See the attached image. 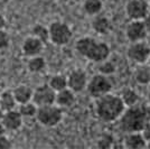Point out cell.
<instances>
[{
  "mask_svg": "<svg viewBox=\"0 0 150 149\" xmlns=\"http://www.w3.org/2000/svg\"><path fill=\"white\" fill-rule=\"evenodd\" d=\"M150 121V113L148 108L134 104L129 106L120 116V126L121 129L129 133L134 131H141L144 126Z\"/></svg>",
  "mask_w": 150,
  "mask_h": 149,
  "instance_id": "obj_1",
  "label": "cell"
},
{
  "mask_svg": "<svg viewBox=\"0 0 150 149\" xmlns=\"http://www.w3.org/2000/svg\"><path fill=\"white\" fill-rule=\"evenodd\" d=\"M125 108L122 99L114 94L106 93L96 99V114L101 120L106 122L119 119Z\"/></svg>",
  "mask_w": 150,
  "mask_h": 149,
  "instance_id": "obj_2",
  "label": "cell"
},
{
  "mask_svg": "<svg viewBox=\"0 0 150 149\" xmlns=\"http://www.w3.org/2000/svg\"><path fill=\"white\" fill-rule=\"evenodd\" d=\"M76 50L90 61L101 63L110 55V48L105 43L92 37H82L76 42Z\"/></svg>",
  "mask_w": 150,
  "mask_h": 149,
  "instance_id": "obj_3",
  "label": "cell"
},
{
  "mask_svg": "<svg viewBox=\"0 0 150 149\" xmlns=\"http://www.w3.org/2000/svg\"><path fill=\"white\" fill-rule=\"evenodd\" d=\"M36 119L40 124L45 127H55L62 121L63 112L61 106L56 103L47 104V106H37Z\"/></svg>",
  "mask_w": 150,
  "mask_h": 149,
  "instance_id": "obj_4",
  "label": "cell"
},
{
  "mask_svg": "<svg viewBox=\"0 0 150 149\" xmlns=\"http://www.w3.org/2000/svg\"><path fill=\"white\" fill-rule=\"evenodd\" d=\"M50 40L57 46H63L69 43L72 38V29L63 21H53L48 27Z\"/></svg>",
  "mask_w": 150,
  "mask_h": 149,
  "instance_id": "obj_5",
  "label": "cell"
},
{
  "mask_svg": "<svg viewBox=\"0 0 150 149\" xmlns=\"http://www.w3.org/2000/svg\"><path fill=\"white\" fill-rule=\"evenodd\" d=\"M86 89L91 96L98 99L104 94L110 93V91L112 90V82L108 77V75L99 73L88 81Z\"/></svg>",
  "mask_w": 150,
  "mask_h": 149,
  "instance_id": "obj_6",
  "label": "cell"
},
{
  "mask_svg": "<svg viewBox=\"0 0 150 149\" xmlns=\"http://www.w3.org/2000/svg\"><path fill=\"white\" fill-rule=\"evenodd\" d=\"M55 99H56V92L47 83V84H43L34 90L31 101L37 106H42L55 103Z\"/></svg>",
  "mask_w": 150,
  "mask_h": 149,
  "instance_id": "obj_7",
  "label": "cell"
},
{
  "mask_svg": "<svg viewBox=\"0 0 150 149\" xmlns=\"http://www.w3.org/2000/svg\"><path fill=\"white\" fill-rule=\"evenodd\" d=\"M128 57L137 64H144L150 57V47L142 40L133 42L128 48Z\"/></svg>",
  "mask_w": 150,
  "mask_h": 149,
  "instance_id": "obj_8",
  "label": "cell"
},
{
  "mask_svg": "<svg viewBox=\"0 0 150 149\" xmlns=\"http://www.w3.org/2000/svg\"><path fill=\"white\" fill-rule=\"evenodd\" d=\"M127 16L131 20H142L149 13V6L146 0H130L125 6Z\"/></svg>",
  "mask_w": 150,
  "mask_h": 149,
  "instance_id": "obj_9",
  "label": "cell"
},
{
  "mask_svg": "<svg viewBox=\"0 0 150 149\" xmlns=\"http://www.w3.org/2000/svg\"><path fill=\"white\" fill-rule=\"evenodd\" d=\"M88 85V76L86 73L82 70H74L67 76V87L73 92H82Z\"/></svg>",
  "mask_w": 150,
  "mask_h": 149,
  "instance_id": "obj_10",
  "label": "cell"
},
{
  "mask_svg": "<svg viewBox=\"0 0 150 149\" xmlns=\"http://www.w3.org/2000/svg\"><path fill=\"white\" fill-rule=\"evenodd\" d=\"M147 29L142 20H131V23L127 26L125 35L129 40L133 42H140L144 40L147 36Z\"/></svg>",
  "mask_w": 150,
  "mask_h": 149,
  "instance_id": "obj_11",
  "label": "cell"
},
{
  "mask_svg": "<svg viewBox=\"0 0 150 149\" xmlns=\"http://www.w3.org/2000/svg\"><path fill=\"white\" fill-rule=\"evenodd\" d=\"M23 119L24 118L21 117V114L19 113V111L16 108L13 110L4 112V117H2L1 122L7 131H17L23 126Z\"/></svg>",
  "mask_w": 150,
  "mask_h": 149,
  "instance_id": "obj_12",
  "label": "cell"
},
{
  "mask_svg": "<svg viewBox=\"0 0 150 149\" xmlns=\"http://www.w3.org/2000/svg\"><path fill=\"white\" fill-rule=\"evenodd\" d=\"M44 45L45 44L40 39L31 35L24 40V43L21 45V50H23L24 55L29 58L33 56L40 55V53L44 50Z\"/></svg>",
  "mask_w": 150,
  "mask_h": 149,
  "instance_id": "obj_13",
  "label": "cell"
},
{
  "mask_svg": "<svg viewBox=\"0 0 150 149\" xmlns=\"http://www.w3.org/2000/svg\"><path fill=\"white\" fill-rule=\"evenodd\" d=\"M147 146V143L144 140L141 131H134L127 133L125 138V147L130 149H140L144 148Z\"/></svg>",
  "mask_w": 150,
  "mask_h": 149,
  "instance_id": "obj_14",
  "label": "cell"
},
{
  "mask_svg": "<svg viewBox=\"0 0 150 149\" xmlns=\"http://www.w3.org/2000/svg\"><path fill=\"white\" fill-rule=\"evenodd\" d=\"M75 102V92H73L71 89L65 87L61 91L56 92V99H55V103L61 108H69L72 106Z\"/></svg>",
  "mask_w": 150,
  "mask_h": 149,
  "instance_id": "obj_15",
  "label": "cell"
},
{
  "mask_svg": "<svg viewBox=\"0 0 150 149\" xmlns=\"http://www.w3.org/2000/svg\"><path fill=\"white\" fill-rule=\"evenodd\" d=\"M33 92H34V90L29 85H26V84H20L13 90V96L16 99L17 104H21V103L31 101Z\"/></svg>",
  "mask_w": 150,
  "mask_h": 149,
  "instance_id": "obj_16",
  "label": "cell"
},
{
  "mask_svg": "<svg viewBox=\"0 0 150 149\" xmlns=\"http://www.w3.org/2000/svg\"><path fill=\"white\" fill-rule=\"evenodd\" d=\"M17 102L13 96V90H5L0 93V108L4 111H9L17 108Z\"/></svg>",
  "mask_w": 150,
  "mask_h": 149,
  "instance_id": "obj_17",
  "label": "cell"
},
{
  "mask_svg": "<svg viewBox=\"0 0 150 149\" xmlns=\"http://www.w3.org/2000/svg\"><path fill=\"white\" fill-rule=\"evenodd\" d=\"M92 28L98 34L106 35L112 27H111L110 20L106 18V17H104V16H96L93 19V21H92Z\"/></svg>",
  "mask_w": 150,
  "mask_h": 149,
  "instance_id": "obj_18",
  "label": "cell"
},
{
  "mask_svg": "<svg viewBox=\"0 0 150 149\" xmlns=\"http://www.w3.org/2000/svg\"><path fill=\"white\" fill-rule=\"evenodd\" d=\"M45 66H46L45 58L42 57L40 55L29 57V60L27 62V68L31 73H39V72H42L44 70Z\"/></svg>",
  "mask_w": 150,
  "mask_h": 149,
  "instance_id": "obj_19",
  "label": "cell"
},
{
  "mask_svg": "<svg viewBox=\"0 0 150 149\" xmlns=\"http://www.w3.org/2000/svg\"><path fill=\"white\" fill-rule=\"evenodd\" d=\"M134 80L140 84H149L150 83V67L144 64H140V66L134 71Z\"/></svg>",
  "mask_w": 150,
  "mask_h": 149,
  "instance_id": "obj_20",
  "label": "cell"
},
{
  "mask_svg": "<svg viewBox=\"0 0 150 149\" xmlns=\"http://www.w3.org/2000/svg\"><path fill=\"white\" fill-rule=\"evenodd\" d=\"M17 110L19 111V113L21 114L23 118H33L36 116V111H37V106L33 102H26V103H21L18 104Z\"/></svg>",
  "mask_w": 150,
  "mask_h": 149,
  "instance_id": "obj_21",
  "label": "cell"
},
{
  "mask_svg": "<svg viewBox=\"0 0 150 149\" xmlns=\"http://www.w3.org/2000/svg\"><path fill=\"white\" fill-rule=\"evenodd\" d=\"M48 84H50V87H52L55 92L61 91L63 89L67 87V77L62 74L53 75V76L50 77Z\"/></svg>",
  "mask_w": 150,
  "mask_h": 149,
  "instance_id": "obj_22",
  "label": "cell"
},
{
  "mask_svg": "<svg viewBox=\"0 0 150 149\" xmlns=\"http://www.w3.org/2000/svg\"><path fill=\"white\" fill-rule=\"evenodd\" d=\"M120 98L122 99L125 106H134V104H137V102L139 101V95H138V93L133 89H129V87L123 90L122 95Z\"/></svg>",
  "mask_w": 150,
  "mask_h": 149,
  "instance_id": "obj_23",
  "label": "cell"
},
{
  "mask_svg": "<svg viewBox=\"0 0 150 149\" xmlns=\"http://www.w3.org/2000/svg\"><path fill=\"white\" fill-rule=\"evenodd\" d=\"M33 36L37 37L38 39H40L43 43H47L50 40V33H48V27H45L44 25L37 24L33 27L31 29Z\"/></svg>",
  "mask_w": 150,
  "mask_h": 149,
  "instance_id": "obj_24",
  "label": "cell"
},
{
  "mask_svg": "<svg viewBox=\"0 0 150 149\" xmlns=\"http://www.w3.org/2000/svg\"><path fill=\"white\" fill-rule=\"evenodd\" d=\"M84 10L88 15H96L102 9V1L101 0H84Z\"/></svg>",
  "mask_w": 150,
  "mask_h": 149,
  "instance_id": "obj_25",
  "label": "cell"
},
{
  "mask_svg": "<svg viewBox=\"0 0 150 149\" xmlns=\"http://www.w3.org/2000/svg\"><path fill=\"white\" fill-rule=\"evenodd\" d=\"M100 66H99V72L101 74H104V75H110L113 74L114 71H115V66L112 62H108V61H103L101 62Z\"/></svg>",
  "mask_w": 150,
  "mask_h": 149,
  "instance_id": "obj_26",
  "label": "cell"
},
{
  "mask_svg": "<svg viewBox=\"0 0 150 149\" xmlns=\"http://www.w3.org/2000/svg\"><path fill=\"white\" fill-rule=\"evenodd\" d=\"M112 143H113V136L112 135L104 133V135H102V137L99 139L98 146H99V148L108 149L112 146Z\"/></svg>",
  "mask_w": 150,
  "mask_h": 149,
  "instance_id": "obj_27",
  "label": "cell"
},
{
  "mask_svg": "<svg viewBox=\"0 0 150 149\" xmlns=\"http://www.w3.org/2000/svg\"><path fill=\"white\" fill-rule=\"evenodd\" d=\"M10 44V36L5 29H0V50H6Z\"/></svg>",
  "mask_w": 150,
  "mask_h": 149,
  "instance_id": "obj_28",
  "label": "cell"
},
{
  "mask_svg": "<svg viewBox=\"0 0 150 149\" xmlns=\"http://www.w3.org/2000/svg\"><path fill=\"white\" fill-rule=\"evenodd\" d=\"M13 147L11 140L6 135H0V149H9Z\"/></svg>",
  "mask_w": 150,
  "mask_h": 149,
  "instance_id": "obj_29",
  "label": "cell"
},
{
  "mask_svg": "<svg viewBox=\"0 0 150 149\" xmlns=\"http://www.w3.org/2000/svg\"><path fill=\"white\" fill-rule=\"evenodd\" d=\"M141 133L144 136L146 143H150V121H148L147 123L144 126V128L141 129Z\"/></svg>",
  "mask_w": 150,
  "mask_h": 149,
  "instance_id": "obj_30",
  "label": "cell"
},
{
  "mask_svg": "<svg viewBox=\"0 0 150 149\" xmlns=\"http://www.w3.org/2000/svg\"><path fill=\"white\" fill-rule=\"evenodd\" d=\"M142 21H144V26H146V29H147V31H150V11L146 15V17L142 19Z\"/></svg>",
  "mask_w": 150,
  "mask_h": 149,
  "instance_id": "obj_31",
  "label": "cell"
},
{
  "mask_svg": "<svg viewBox=\"0 0 150 149\" xmlns=\"http://www.w3.org/2000/svg\"><path fill=\"white\" fill-rule=\"evenodd\" d=\"M7 25V20L5 18V16L0 13V29H5Z\"/></svg>",
  "mask_w": 150,
  "mask_h": 149,
  "instance_id": "obj_32",
  "label": "cell"
},
{
  "mask_svg": "<svg viewBox=\"0 0 150 149\" xmlns=\"http://www.w3.org/2000/svg\"><path fill=\"white\" fill-rule=\"evenodd\" d=\"M6 128L4 127V124H2V122H0V135H6Z\"/></svg>",
  "mask_w": 150,
  "mask_h": 149,
  "instance_id": "obj_33",
  "label": "cell"
},
{
  "mask_svg": "<svg viewBox=\"0 0 150 149\" xmlns=\"http://www.w3.org/2000/svg\"><path fill=\"white\" fill-rule=\"evenodd\" d=\"M4 110H2V109H1V108H0V122H1V120H2V117H4Z\"/></svg>",
  "mask_w": 150,
  "mask_h": 149,
  "instance_id": "obj_34",
  "label": "cell"
},
{
  "mask_svg": "<svg viewBox=\"0 0 150 149\" xmlns=\"http://www.w3.org/2000/svg\"><path fill=\"white\" fill-rule=\"evenodd\" d=\"M148 101H149V106H150V93H149V95H148Z\"/></svg>",
  "mask_w": 150,
  "mask_h": 149,
  "instance_id": "obj_35",
  "label": "cell"
},
{
  "mask_svg": "<svg viewBox=\"0 0 150 149\" xmlns=\"http://www.w3.org/2000/svg\"><path fill=\"white\" fill-rule=\"evenodd\" d=\"M148 6H149V11H150V0H149V2H148Z\"/></svg>",
  "mask_w": 150,
  "mask_h": 149,
  "instance_id": "obj_36",
  "label": "cell"
},
{
  "mask_svg": "<svg viewBox=\"0 0 150 149\" xmlns=\"http://www.w3.org/2000/svg\"><path fill=\"white\" fill-rule=\"evenodd\" d=\"M0 57H1V55H0Z\"/></svg>",
  "mask_w": 150,
  "mask_h": 149,
  "instance_id": "obj_37",
  "label": "cell"
}]
</instances>
